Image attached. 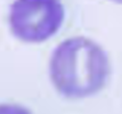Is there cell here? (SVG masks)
<instances>
[{"label":"cell","instance_id":"cell-1","mask_svg":"<svg viewBox=\"0 0 122 114\" xmlns=\"http://www.w3.org/2000/svg\"><path fill=\"white\" fill-rule=\"evenodd\" d=\"M111 75L105 50L94 40L73 37L54 50L49 62V76L61 96L83 99L102 91Z\"/></svg>","mask_w":122,"mask_h":114},{"label":"cell","instance_id":"cell-2","mask_svg":"<svg viewBox=\"0 0 122 114\" xmlns=\"http://www.w3.org/2000/svg\"><path fill=\"white\" fill-rule=\"evenodd\" d=\"M64 18L61 0H15L9 10V26L21 41L40 44L58 32Z\"/></svg>","mask_w":122,"mask_h":114},{"label":"cell","instance_id":"cell-3","mask_svg":"<svg viewBox=\"0 0 122 114\" xmlns=\"http://www.w3.org/2000/svg\"><path fill=\"white\" fill-rule=\"evenodd\" d=\"M112 2H115V4H119V5H122V0H110Z\"/></svg>","mask_w":122,"mask_h":114}]
</instances>
